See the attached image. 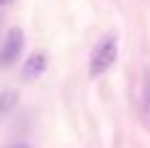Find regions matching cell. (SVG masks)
Segmentation results:
<instances>
[{
    "label": "cell",
    "mask_w": 150,
    "mask_h": 148,
    "mask_svg": "<svg viewBox=\"0 0 150 148\" xmlns=\"http://www.w3.org/2000/svg\"><path fill=\"white\" fill-rule=\"evenodd\" d=\"M118 59V37L116 35H106L91 52L89 59V74L91 77H101L116 64Z\"/></svg>",
    "instance_id": "obj_1"
},
{
    "label": "cell",
    "mask_w": 150,
    "mask_h": 148,
    "mask_svg": "<svg viewBox=\"0 0 150 148\" xmlns=\"http://www.w3.org/2000/svg\"><path fill=\"white\" fill-rule=\"evenodd\" d=\"M25 49V35L20 27H10L8 35H5L3 45H0V67H10L15 64L17 57L22 54Z\"/></svg>",
    "instance_id": "obj_2"
},
{
    "label": "cell",
    "mask_w": 150,
    "mask_h": 148,
    "mask_svg": "<svg viewBox=\"0 0 150 148\" xmlns=\"http://www.w3.org/2000/svg\"><path fill=\"white\" fill-rule=\"evenodd\" d=\"M140 119L150 131V72L148 69L143 72V79H140Z\"/></svg>",
    "instance_id": "obj_3"
},
{
    "label": "cell",
    "mask_w": 150,
    "mask_h": 148,
    "mask_svg": "<svg viewBox=\"0 0 150 148\" xmlns=\"http://www.w3.org/2000/svg\"><path fill=\"white\" fill-rule=\"evenodd\" d=\"M45 69H47V57H45L42 52H37V54H32V57L25 62L22 77H25V79H35V77H40Z\"/></svg>",
    "instance_id": "obj_4"
},
{
    "label": "cell",
    "mask_w": 150,
    "mask_h": 148,
    "mask_svg": "<svg viewBox=\"0 0 150 148\" xmlns=\"http://www.w3.org/2000/svg\"><path fill=\"white\" fill-rule=\"evenodd\" d=\"M15 104H17L15 91H3V94H0V114H8L10 109H15Z\"/></svg>",
    "instance_id": "obj_5"
},
{
    "label": "cell",
    "mask_w": 150,
    "mask_h": 148,
    "mask_svg": "<svg viewBox=\"0 0 150 148\" xmlns=\"http://www.w3.org/2000/svg\"><path fill=\"white\" fill-rule=\"evenodd\" d=\"M8 148H30L27 143H12V146H8Z\"/></svg>",
    "instance_id": "obj_6"
},
{
    "label": "cell",
    "mask_w": 150,
    "mask_h": 148,
    "mask_svg": "<svg viewBox=\"0 0 150 148\" xmlns=\"http://www.w3.org/2000/svg\"><path fill=\"white\" fill-rule=\"evenodd\" d=\"M8 3H12V0H0V8H3V5H8Z\"/></svg>",
    "instance_id": "obj_7"
}]
</instances>
